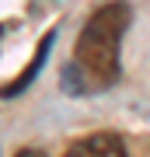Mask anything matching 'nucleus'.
Instances as JSON below:
<instances>
[{
	"label": "nucleus",
	"mask_w": 150,
	"mask_h": 157,
	"mask_svg": "<svg viewBox=\"0 0 150 157\" xmlns=\"http://www.w3.org/2000/svg\"><path fill=\"white\" fill-rule=\"evenodd\" d=\"M126 28H129V4H122V0L98 7L80 28L73 63L84 70L91 87H105L119 77V49H122Z\"/></svg>",
	"instance_id": "f257e3e1"
},
{
	"label": "nucleus",
	"mask_w": 150,
	"mask_h": 157,
	"mask_svg": "<svg viewBox=\"0 0 150 157\" xmlns=\"http://www.w3.org/2000/svg\"><path fill=\"white\" fill-rule=\"evenodd\" d=\"M67 157H126V143L115 133H94L77 140L67 150Z\"/></svg>",
	"instance_id": "f03ea898"
},
{
	"label": "nucleus",
	"mask_w": 150,
	"mask_h": 157,
	"mask_svg": "<svg viewBox=\"0 0 150 157\" xmlns=\"http://www.w3.org/2000/svg\"><path fill=\"white\" fill-rule=\"evenodd\" d=\"M52 39H56V35L49 32V35H45V39L39 42V52H35V59H32V67H28V70L21 73V77L14 80V84H7L4 91H0V94H4V98H11V94H17V91H25V87L32 84L35 77H39V70H42V63H45V52H49V45H52Z\"/></svg>",
	"instance_id": "7ed1b4c3"
},
{
	"label": "nucleus",
	"mask_w": 150,
	"mask_h": 157,
	"mask_svg": "<svg viewBox=\"0 0 150 157\" xmlns=\"http://www.w3.org/2000/svg\"><path fill=\"white\" fill-rule=\"evenodd\" d=\"M63 91L67 94H84V91H94V87H91V80L84 77V70L77 63H67L63 67Z\"/></svg>",
	"instance_id": "20e7f679"
},
{
	"label": "nucleus",
	"mask_w": 150,
	"mask_h": 157,
	"mask_svg": "<svg viewBox=\"0 0 150 157\" xmlns=\"http://www.w3.org/2000/svg\"><path fill=\"white\" fill-rule=\"evenodd\" d=\"M14 157H45L42 150H35V147H25V150H17Z\"/></svg>",
	"instance_id": "39448f33"
},
{
	"label": "nucleus",
	"mask_w": 150,
	"mask_h": 157,
	"mask_svg": "<svg viewBox=\"0 0 150 157\" xmlns=\"http://www.w3.org/2000/svg\"><path fill=\"white\" fill-rule=\"evenodd\" d=\"M0 35H4V28H0Z\"/></svg>",
	"instance_id": "423d86ee"
}]
</instances>
